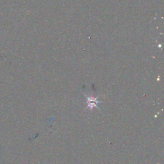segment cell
Segmentation results:
<instances>
[{"mask_svg":"<svg viewBox=\"0 0 164 164\" xmlns=\"http://www.w3.org/2000/svg\"><path fill=\"white\" fill-rule=\"evenodd\" d=\"M87 102H88V107H89L91 109H92L94 107H97V104L99 103V101H97V97L96 98H94V97H87Z\"/></svg>","mask_w":164,"mask_h":164,"instance_id":"1","label":"cell"}]
</instances>
